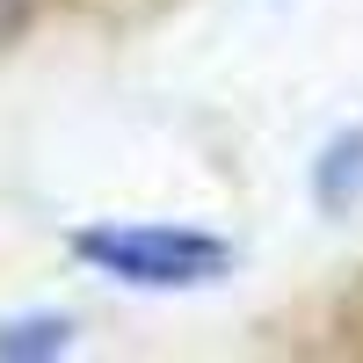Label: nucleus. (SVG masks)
I'll list each match as a JSON object with an SVG mask.
<instances>
[{"label": "nucleus", "instance_id": "f257e3e1", "mask_svg": "<svg viewBox=\"0 0 363 363\" xmlns=\"http://www.w3.org/2000/svg\"><path fill=\"white\" fill-rule=\"evenodd\" d=\"M80 262H95L102 277H124L138 291H196L225 277V240L211 233H174V225H95L73 240Z\"/></svg>", "mask_w": 363, "mask_h": 363}, {"label": "nucleus", "instance_id": "f03ea898", "mask_svg": "<svg viewBox=\"0 0 363 363\" xmlns=\"http://www.w3.org/2000/svg\"><path fill=\"white\" fill-rule=\"evenodd\" d=\"M66 335H73L66 320H15V327H0V356H58Z\"/></svg>", "mask_w": 363, "mask_h": 363}, {"label": "nucleus", "instance_id": "7ed1b4c3", "mask_svg": "<svg viewBox=\"0 0 363 363\" xmlns=\"http://www.w3.org/2000/svg\"><path fill=\"white\" fill-rule=\"evenodd\" d=\"M342 182H349V196L363 189V131H356V138H342L335 153H327V167H320V203H335Z\"/></svg>", "mask_w": 363, "mask_h": 363}, {"label": "nucleus", "instance_id": "20e7f679", "mask_svg": "<svg viewBox=\"0 0 363 363\" xmlns=\"http://www.w3.org/2000/svg\"><path fill=\"white\" fill-rule=\"evenodd\" d=\"M29 8H37V0H0V44H8V37H15V29L29 22Z\"/></svg>", "mask_w": 363, "mask_h": 363}]
</instances>
